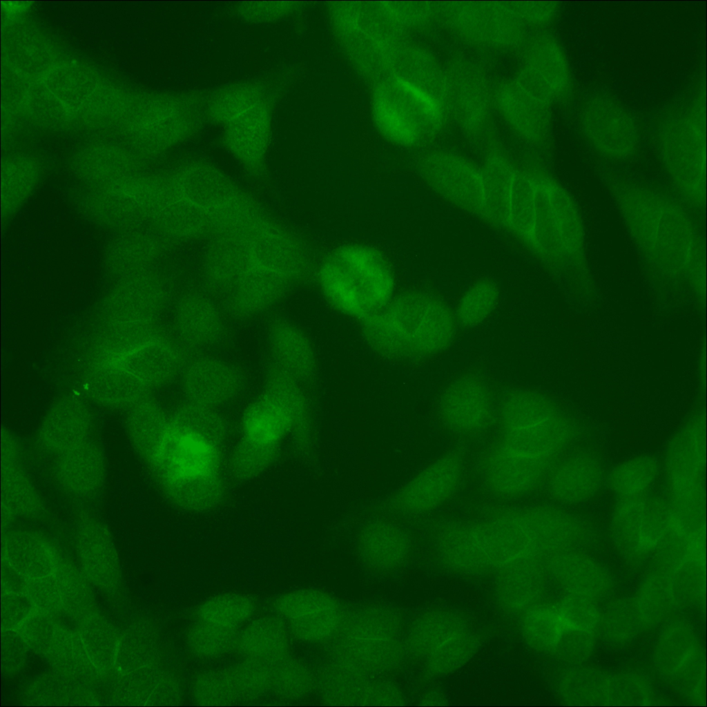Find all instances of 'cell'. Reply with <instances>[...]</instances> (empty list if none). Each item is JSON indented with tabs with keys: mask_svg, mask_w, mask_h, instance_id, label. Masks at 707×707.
<instances>
[{
	"mask_svg": "<svg viewBox=\"0 0 707 707\" xmlns=\"http://www.w3.org/2000/svg\"><path fill=\"white\" fill-rule=\"evenodd\" d=\"M318 669L308 661L291 655L271 664V693L288 701H300L316 695Z\"/></svg>",
	"mask_w": 707,
	"mask_h": 707,
	"instance_id": "cell-37",
	"label": "cell"
},
{
	"mask_svg": "<svg viewBox=\"0 0 707 707\" xmlns=\"http://www.w3.org/2000/svg\"><path fill=\"white\" fill-rule=\"evenodd\" d=\"M441 11L450 30L476 46L512 49L525 37V24L510 2H449L442 6Z\"/></svg>",
	"mask_w": 707,
	"mask_h": 707,
	"instance_id": "cell-12",
	"label": "cell"
},
{
	"mask_svg": "<svg viewBox=\"0 0 707 707\" xmlns=\"http://www.w3.org/2000/svg\"><path fill=\"white\" fill-rule=\"evenodd\" d=\"M2 668L6 674L12 675L25 663L29 646L18 630H2Z\"/></svg>",
	"mask_w": 707,
	"mask_h": 707,
	"instance_id": "cell-54",
	"label": "cell"
},
{
	"mask_svg": "<svg viewBox=\"0 0 707 707\" xmlns=\"http://www.w3.org/2000/svg\"><path fill=\"white\" fill-rule=\"evenodd\" d=\"M227 670L239 701L257 699L271 693V664L244 659Z\"/></svg>",
	"mask_w": 707,
	"mask_h": 707,
	"instance_id": "cell-48",
	"label": "cell"
},
{
	"mask_svg": "<svg viewBox=\"0 0 707 707\" xmlns=\"http://www.w3.org/2000/svg\"><path fill=\"white\" fill-rule=\"evenodd\" d=\"M497 285L488 279L480 280L461 296L456 320L463 327H473L484 321L495 309L499 300Z\"/></svg>",
	"mask_w": 707,
	"mask_h": 707,
	"instance_id": "cell-46",
	"label": "cell"
},
{
	"mask_svg": "<svg viewBox=\"0 0 707 707\" xmlns=\"http://www.w3.org/2000/svg\"><path fill=\"white\" fill-rule=\"evenodd\" d=\"M92 422L88 412L79 405H62L51 411L38 432L39 445L59 455L90 438Z\"/></svg>",
	"mask_w": 707,
	"mask_h": 707,
	"instance_id": "cell-31",
	"label": "cell"
},
{
	"mask_svg": "<svg viewBox=\"0 0 707 707\" xmlns=\"http://www.w3.org/2000/svg\"><path fill=\"white\" fill-rule=\"evenodd\" d=\"M182 381L187 400L216 408L240 392L244 379L233 365L216 358L202 356L186 365Z\"/></svg>",
	"mask_w": 707,
	"mask_h": 707,
	"instance_id": "cell-20",
	"label": "cell"
},
{
	"mask_svg": "<svg viewBox=\"0 0 707 707\" xmlns=\"http://www.w3.org/2000/svg\"><path fill=\"white\" fill-rule=\"evenodd\" d=\"M238 632L197 621L187 632V648L197 658L217 659L235 649Z\"/></svg>",
	"mask_w": 707,
	"mask_h": 707,
	"instance_id": "cell-45",
	"label": "cell"
},
{
	"mask_svg": "<svg viewBox=\"0 0 707 707\" xmlns=\"http://www.w3.org/2000/svg\"><path fill=\"white\" fill-rule=\"evenodd\" d=\"M318 282L331 307L362 321L395 296L391 265L380 251L365 244H349L330 252L319 267Z\"/></svg>",
	"mask_w": 707,
	"mask_h": 707,
	"instance_id": "cell-3",
	"label": "cell"
},
{
	"mask_svg": "<svg viewBox=\"0 0 707 707\" xmlns=\"http://www.w3.org/2000/svg\"><path fill=\"white\" fill-rule=\"evenodd\" d=\"M602 473L599 464L587 455H576L552 468L549 473L548 491L561 503L585 501L599 490Z\"/></svg>",
	"mask_w": 707,
	"mask_h": 707,
	"instance_id": "cell-29",
	"label": "cell"
},
{
	"mask_svg": "<svg viewBox=\"0 0 707 707\" xmlns=\"http://www.w3.org/2000/svg\"><path fill=\"white\" fill-rule=\"evenodd\" d=\"M91 662L102 674L116 665L119 639L108 621L97 612L84 619L77 630Z\"/></svg>",
	"mask_w": 707,
	"mask_h": 707,
	"instance_id": "cell-39",
	"label": "cell"
},
{
	"mask_svg": "<svg viewBox=\"0 0 707 707\" xmlns=\"http://www.w3.org/2000/svg\"><path fill=\"white\" fill-rule=\"evenodd\" d=\"M534 212L532 173L516 168L512 181L508 229L530 247L533 236Z\"/></svg>",
	"mask_w": 707,
	"mask_h": 707,
	"instance_id": "cell-44",
	"label": "cell"
},
{
	"mask_svg": "<svg viewBox=\"0 0 707 707\" xmlns=\"http://www.w3.org/2000/svg\"><path fill=\"white\" fill-rule=\"evenodd\" d=\"M418 171L438 195L465 212L481 216L485 200L481 168L457 154L435 152L420 160Z\"/></svg>",
	"mask_w": 707,
	"mask_h": 707,
	"instance_id": "cell-13",
	"label": "cell"
},
{
	"mask_svg": "<svg viewBox=\"0 0 707 707\" xmlns=\"http://www.w3.org/2000/svg\"><path fill=\"white\" fill-rule=\"evenodd\" d=\"M293 284L250 255L246 269L226 296V309L237 318L253 317L279 302Z\"/></svg>",
	"mask_w": 707,
	"mask_h": 707,
	"instance_id": "cell-21",
	"label": "cell"
},
{
	"mask_svg": "<svg viewBox=\"0 0 707 707\" xmlns=\"http://www.w3.org/2000/svg\"><path fill=\"white\" fill-rule=\"evenodd\" d=\"M501 438L494 445L512 456L550 469L570 443L565 422L540 394L514 389L498 409Z\"/></svg>",
	"mask_w": 707,
	"mask_h": 707,
	"instance_id": "cell-6",
	"label": "cell"
},
{
	"mask_svg": "<svg viewBox=\"0 0 707 707\" xmlns=\"http://www.w3.org/2000/svg\"><path fill=\"white\" fill-rule=\"evenodd\" d=\"M293 638L275 614L259 617L238 632L235 649L244 659L273 664L291 655Z\"/></svg>",
	"mask_w": 707,
	"mask_h": 707,
	"instance_id": "cell-28",
	"label": "cell"
},
{
	"mask_svg": "<svg viewBox=\"0 0 707 707\" xmlns=\"http://www.w3.org/2000/svg\"><path fill=\"white\" fill-rule=\"evenodd\" d=\"M657 472V463L653 458H634L612 471L610 483L618 495L635 498L653 483Z\"/></svg>",
	"mask_w": 707,
	"mask_h": 707,
	"instance_id": "cell-50",
	"label": "cell"
},
{
	"mask_svg": "<svg viewBox=\"0 0 707 707\" xmlns=\"http://www.w3.org/2000/svg\"><path fill=\"white\" fill-rule=\"evenodd\" d=\"M75 544L81 572L88 581L104 590L119 583V557L112 534L101 520L90 514L78 519Z\"/></svg>",
	"mask_w": 707,
	"mask_h": 707,
	"instance_id": "cell-17",
	"label": "cell"
},
{
	"mask_svg": "<svg viewBox=\"0 0 707 707\" xmlns=\"http://www.w3.org/2000/svg\"><path fill=\"white\" fill-rule=\"evenodd\" d=\"M41 655L55 672L78 683L94 684L101 675L89 659L78 631L61 622Z\"/></svg>",
	"mask_w": 707,
	"mask_h": 707,
	"instance_id": "cell-32",
	"label": "cell"
},
{
	"mask_svg": "<svg viewBox=\"0 0 707 707\" xmlns=\"http://www.w3.org/2000/svg\"><path fill=\"white\" fill-rule=\"evenodd\" d=\"M1 510L6 525L18 518H38L45 511L43 501L21 461L1 463Z\"/></svg>",
	"mask_w": 707,
	"mask_h": 707,
	"instance_id": "cell-34",
	"label": "cell"
},
{
	"mask_svg": "<svg viewBox=\"0 0 707 707\" xmlns=\"http://www.w3.org/2000/svg\"><path fill=\"white\" fill-rule=\"evenodd\" d=\"M539 558L519 561L503 570L499 592L503 603L512 608H521L531 603L539 590Z\"/></svg>",
	"mask_w": 707,
	"mask_h": 707,
	"instance_id": "cell-41",
	"label": "cell"
},
{
	"mask_svg": "<svg viewBox=\"0 0 707 707\" xmlns=\"http://www.w3.org/2000/svg\"><path fill=\"white\" fill-rule=\"evenodd\" d=\"M244 244L251 255L294 284L305 278L310 267L308 249L297 236L277 225L253 226Z\"/></svg>",
	"mask_w": 707,
	"mask_h": 707,
	"instance_id": "cell-19",
	"label": "cell"
},
{
	"mask_svg": "<svg viewBox=\"0 0 707 707\" xmlns=\"http://www.w3.org/2000/svg\"><path fill=\"white\" fill-rule=\"evenodd\" d=\"M445 75V108L458 126L474 134L487 124L494 97L483 72L467 59L451 61Z\"/></svg>",
	"mask_w": 707,
	"mask_h": 707,
	"instance_id": "cell-15",
	"label": "cell"
},
{
	"mask_svg": "<svg viewBox=\"0 0 707 707\" xmlns=\"http://www.w3.org/2000/svg\"><path fill=\"white\" fill-rule=\"evenodd\" d=\"M255 610L253 599L242 594L228 593L211 597L196 610L197 621L220 627L238 629Z\"/></svg>",
	"mask_w": 707,
	"mask_h": 707,
	"instance_id": "cell-42",
	"label": "cell"
},
{
	"mask_svg": "<svg viewBox=\"0 0 707 707\" xmlns=\"http://www.w3.org/2000/svg\"><path fill=\"white\" fill-rule=\"evenodd\" d=\"M532 176L535 212L530 248L553 264L581 262V228L570 197L550 177L537 172Z\"/></svg>",
	"mask_w": 707,
	"mask_h": 707,
	"instance_id": "cell-10",
	"label": "cell"
},
{
	"mask_svg": "<svg viewBox=\"0 0 707 707\" xmlns=\"http://www.w3.org/2000/svg\"><path fill=\"white\" fill-rule=\"evenodd\" d=\"M510 3L525 25H545L552 19L556 12V6L552 2L518 1Z\"/></svg>",
	"mask_w": 707,
	"mask_h": 707,
	"instance_id": "cell-55",
	"label": "cell"
},
{
	"mask_svg": "<svg viewBox=\"0 0 707 707\" xmlns=\"http://www.w3.org/2000/svg\"><path fill=\"white\" fill-rule=\"evenodd\" d=\"M133 355V376L146 387L168 383L182 367L179 351L160 337L144 342Z\"/></svg>",
	"mask_w": 707,
	"mask_h": 707,
	"instance_id": "cell-35",
	"label": "cell"
},
{
	"mask_svg": "<svg viewBox=\"0 0 707 707\" xmlns=\"http://www.w3.org/2000/svg\"><path fill=\"white\" fill-rule=\"evenodd\" d=\"M470 533L488 570L554 552L559 539L552 510L541 505L499 510L485 520L470 523Z\"/></svg>",
	"mask_w": 707,
	"mask_h": 707,
	"instance_id": "cell-5",
	"label": "cell"
},
{
	"mask_svg": "<svg viewBox=\"0 0 707 707\" xmlns=\"http://www.w3.org/2000/svg\"><path fill=\"white\" fill-rule=\"evenodd\" d=\"M26 594L37 610L56 615L62 613L61 590L55 572L29 579Z\"/></svg>",
	"mask_w": 707,
	"mask_h": 707,
	"instance_id": "cell-52",
	"label": "cell"
},
{
	"mask_svg": "<svg viewBox=\"0 0 707 707\" xmlns=\"http://www.w3.org/2000/svg\"><path fill=\"white\" fill-rule=\"evenodd\" d=\"M2 591L26 594L30 579L2 561Z\"/></svg>",
	"mask_w": 707,
	"mask_h": 707,
	"instance_id": "cell-56",
	"label": "cell"
},
{
	"mask_svg": "<svg viewBox=\"0 0 707 707\" xmlns=\"http://www.w3.org/2000/svg\"><path fill=\"white\" fill-rule=\"evenodd\" d=\"M594 114L588 115L590 126L588 133L601 150L624 154L630 151L633 144L634 132L627 119L626 115L612 106V104H602Z\"/></svg>",
	"mask_w": 707,
	"mask_h": 707,
	"instance_id": "cell-38",
	"label": "cell"
},
{
	"mask_svg": "<svg viewBox=\"0 0 707 707\" xmlns=\"http://www.w3.org/2000/svg\"><path fill=\"white\" fill-rule=\"evenodd\" d=\"M365 536L360 544V554L371 572L388 575L400 570L409 553L407 539L394 529L387 527Z\"/></svg>",
	"mask_w": 707,
	"mask_h": 707,
	"instance_id": "cell-36",
	"label": "cell"
},
{
	"mask_svg": "<svg viewBox=\"0 0 707 707\" xmlns=\"http://www.w3.org/2000/svg\"><path fill=\"white\" fill-rule=\"evenodd\" d=\"M463 472L458 455L442 456L405 486L400 494V507L411 513H422L443 505L458 490Z\"/></svg>",
	"mask_w": 707,
	"mask_h": 707,
	"instance_id": "cell-22",
	"label": "cell"
},
{
	"mask_svg": "<svg viewBox=\"0 0 707 707\" xmlns=\"http://www.w3.org/2000/svg\"><path fill=\"white\" fill-rule=\"evenodd\" d=\"M2 561L28 579L53 574L64 556L44 534L28 529H8L1 540Z\"/></svg>",
	"mask_w": 707,
	"mask_h": 707,
	"instance_id": "cell-24",
	"label": "cell"
},
{
	"mask_svg": "<svg viewBox=\"0 0 707 707\" xmlns=\"http://www.w3.org/2000/svg\"><path fill=\"white\" fill-rule=\"evenodd\" d=\"M568 626L562 613L549 608L538 607L527 613L523 631L525 640L532 648L544 650L556 646Z\"/></svg>",
	"mask_w": 707,
	"mask_h": 707,
	"instance_id": "cell-47",
	"label": "cell"
},
{
	"mask_svg": "<svg viewBox=\"0 0 707 707\" xmlns=\"http://www.w3.org/2000/svg\"><path fill=\"white\" fill-rule=\"evenodd\" d=\"M21 447L19 442L10 432L5 431L1 436V463L21 461Z\"/></svg>",
	"mask_w": 707,
	"mask_h": 707,
	"instance_id": "cell-57",
	"label": "cell"
},
{
	"mask_svg": "<svg viewBox=\"0 0 707 707\" xmlns=\"http://www.w3.org/2000/svg\"><path fill=\"white\" fill-rule=\"evenodd\" d=\"M301 420L289 406L264 391L242 416L240 437L229 461L233 477L249 481L265 472L275 461L282 441Z\"/></svg>",
	"mask_w": 707,
	"mask_h": 707,
	"instance_id": "cell-8",
	"label": "cell"
},
{
	"mask_svg": "<svg viewBox=\"0 0 707 707\" xmlns=\"http://www.w3.org/2000/svg\"><path fill=\"white\" fill-rule=\"evenodd\" d=\"M406 627L400 610L389 604L349 610L340 632L327 646V659L362 673L392 677L407 657Z\"/></svg>",
	"mask_w": 707,
	"mask_h": 707,
	"instance_id": "cell-4",
	"label": "cell"
},
{
	"mask_svg": "<svg viewBox=\"0 0 707 707\" xmlns=\"http://www.w3.org/2000/svg\"><path fill=\"white\" fill-rule=\"evenodd\" d=\"M195 701L205 705H221L239 701L227 668L205 671L194 680L192 688Z\"/></svg>",
	"mask_w": 707,
	"mask_h": 707,
	"instance_id": "cell-51",
	"label": "cell"
},
{
	"mask_svg": "<svg viewBox=\"0 0 707 707\" xmlns=\"http://www.w3.org/2000/svg\"><path fill=\"white\" fill-rule=\"evenodd\" d=\"M55 574L59 581L62 595V613L80 623L94 611V599L88 579L65 558Z\"/></svg>",
	"mask_w": 707,
	"mask_h": 707,
	"instance_id": "cell-43",
	"label": "cell"
},
{
	"mask_svg": "<svg viewBox=\"0 0 707 707\" xmlns=\"http://www.w3.org/2000/svg\"><path fill=\"white\" fill-rule=\"evenodd\" d=\"M456 320L438 297L420 291L394 296L386 306L362 321L367 343L383 358L397 361L423 359L447 349Z\"/></svg>",
	"mask_w": 707,
	"mask_h": 707,
	"instance_id": "cell-2",
	"label": "cell"
},
{
	"mask_svg": "<svg viewBox=\"0 0 707 707\" xmlns=\"http://www.w3.org/2000/svg\"><path fill=\"white\" fill-rule=\"evenodd\" d=\"M444 108L428 93L398 76L380 81L373 95L375 122L389 141L418 145L440 130Z\"/></svg>",
	"mask_w": 707,
	"mask_h": 707,
	"instance_id": "cell-7",
	"label": "cell"
},
{
	"mask_svg": "<svg viewBox=\"0 0 707 707\" xmlns=\"http://www.w3.org/2000/svg\"><path fill=\"white\" fill-rule=\"evenodd\" d=\"M494 402L487 385L465 375L451 382L442 394L439 416L446 428L461 435L483 432L494 417Z\"/></svg>",
	"mask_w": 707,
	"mask_h": 707,
	"instance_id": "cell-16",
	"label": "cell"
},
{
	"mask_svg": "<svg viewBox=\"0 0 707 707\" xmlns=\"http://www.w3.org/2000/svg\"><path fill=\"white\" fill-rule=\"evenodd\" d=\"M617 510L612 521L614 536L639 548L652 547L663 536L664 514L650 501L631 498Z\"/></svg>",
	"mask_w": 707,
	"mask_h": 707,
	"instance_id": "cell-30",
	"label": "cell"
},
{
	"mask_svg": "<svg viewBox=\"0 0 707 707\" xmlns=\"http://www.w3.org/2000/svg\"><path fill=\"white\" fill-rule=\"evenodd\" d=\"M54 474L60 489L79 500L95 498L102 490L106 477L103 452L90 439L55 456Z\"/></svg>",
	"mask_w": 707,
	"mask_h": 707,
	"instance_id": "cell-23",
	"label": "cell"
},
{
	"mask_svg": "<svg viewBox=\"0 0 707 707\" xmlns=\"http://www.w3.org/2000/svg\"><path fill=\"white\" fill-rule=\"evenodd\" d=\"M174 325L180 339L193 349L211 347L224 336L220 311L211 300L200 295L187 296L178 302Z\"/></svg>",
	"mask_w": 707,
	"mask_h": 707,
	"instance_id": "cell-26",
	"label": "cell"
},
{
	"mask_svg": "<svg viewBox=\"0 0 707 707\" xmlns=\"http://www.w3.org/2000/svg\"><path fill=\"white\" fill-rule=\"evenodd\" d=\"M170 419L152 400H142L132 410L127 421L130 444L144 461Z\"/></svg>",
	"mask_w": 707,
	"mask_h": 707,
	"instance_id": "cell-40",
	"label": "cell"
},
{
	"mask_svg": "<svg viewBox=\"0 0 707 707\" xmlns=\"http://www.w3.org/2000/svg\"><path fill=\"white\" fill-rule=\"evenodd\" d=\"M273 610L293 640L311 646L330 645L342 629L349 610L335 595L312 588L282 594L275 600Z\"/></svg>",
	"mask_w": 707,
	"mask_h": 707,
	"instance_id": "cell-11",
	"label": "cell"
},
{
	"mask_svg": "<svg viewBox=\"0 0 707 707\" xmlns=\"http://www.w3.org/2000/svg\"><path fill=\"white\" fill-rule=\"evenodd\" d=\"M515 169L507 157L497 153L490 155L481 168L485 200L481 217L494 226L509 228Z\"/></svg>",
	"mask_w": 707,
	"mask_h": 707,
	"instance_id": "cell-33",
	"label": "cell"
},
{
	"mask_svg": "<svg viewBox=\"0 0 707 707\" xmlns=\"http://www.w3.org/2000/svg\"><path fill=\"white\" fill-rule=\"evenodd\" d=\"M3 630L17 629L36 609L26 594L2 591Z\"/></svg>",
	"mask_w": 707,
	"mask_h": 707,
	"instance_id": "cell-53",
	"label": "cell"
},
{
	"mask_svg": "<svg viewBox=\"0 0 707 707\" xmlns=\"http://www.w3.org/2000/svg\"><path fill=\"white\" fill-rule=\"evenodd\" d=\"M316 695L336 705L397 706L405 702L400 686L391 677L354 670L326 659L318 669Z\"/></svg>",
	"mask_w": 707,
	"mask_h": 707,
	"instance_id": "cell-14",
	"label": "cell"
},
{
	"mask_svg": "<svg viewBox=\"0 0 707 707\" xmlns=\"http://www.w3.org/2000/svg\"><path fill=\"white\" fill-rule=\"evenodd\" d=\"M548 100L568 88L569 73L559 44L548 35H539L527 45L519 76Z\"/></svg>",
	"mask_w": 707,
	"mask_h": 707,
	"instance_id": "cell-25",
	"label": "cell"
},
{
	"mask_svg": "<svg viewBox=\"0 0 707 707\" xmlns=\"http://www.w3.org/2000/svg\"><path fill=\"white\" fill-rule=\"evenodd\" d=\"M478 641L472 626L451 612H424L405 630L407 657L434 676L452 673L462 667L476 652Z\"/></svg>",
	"mask_w": 707,
	"mask_h": 707,
	"instance_id": "cell-9",
	"label": "cell"
},
{
	"mask_svg": "<svg viewBox=\"0 0 707 707\" xmlns=\"http://www.w3.org/2000/svg\"><path fill=\"white\" fill-rule=\"evenodd\" d=\"M494 103L510 126L528 142L543 141L550 129L549 100L520 77L501 84Z\"/></svg>",
	"mask_w": 707,
	"mask_h": 707,
	"instance_id": "cell-18",
	"label": "cell"
},
{
	"mask_svg": "<svg viewBox=\"0 0 707 707\" xmlns=\"http://www.w3.org/2000/svg\"><path fill=\"white\" fill-rule=\"evenodd\" d=\"M221 440L172 416L144 461L167 499L191 512H204L224 498Z\"/></svg>",
	"mask_w": 707,
	"mask_h": 707,
	"instance_id": "cell-1",
	"label": "cell"
},
{
	"mask_svg": "<svg viewBox=\"0 0 707 707\" xmlns=\"http://www.w3.org/2000/svg\"><path fill=\"white\" fill-rule=\"evenodd\" d=\"M82 684L55 672V676L35 679L27 688L28 701L43 705L68 704L87 701Z\"/></svg>",
	"mask_w": 707,
	"mask_h": 707,
	"instance_id": "cell-49",
	"label": "cell"
},
{
	"mask_svg": "<svg viewBox=\"0 0 707 707\" xmlns=\"http://www.w3.org/2000/svg\"><path fill=\"white\" fill-rule=\"evenodd\" d=\"M269 341L275 367L300 383L313 378L315 352L302 330L289 322L276 320L269 327Z\"/></svg>",
	"mask_w": 707,
	"mask_h": 707,
	"instance_id": "cell-27",
	"label": "cell"
}]
</instances>
